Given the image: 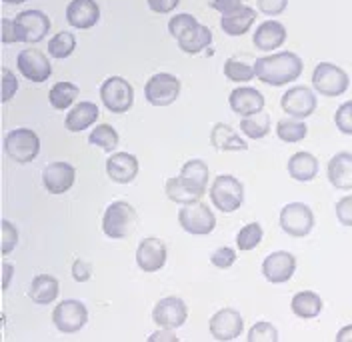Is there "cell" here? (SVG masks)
I'll use <instances>...</instances> for the list:
<instances>
[{
    "label": "cell",
    "instance_id": "obj_31",
    "mask_svg": "<svg viewBox=\"0 0 352 342\" xmlns=\"http://www.w3.org/2000/svg\"><path fill=\"white\" fill-rule=\"evenodd\" d=\"M178 46L182 52L186 54H198L204 48H208L212 43V30L204 24H197L195 28H190L188 32H184L178 41Z\"/></svg>",
    "mask_w": 352,
    "mask_h": 342
},
{
    "label": "cell",
    "instance_id": "obj_47",
    "mask_svg": "<svg viewBox=\"0 0 352 342\" xmlns=\"http://www.w3.org/2000/svg\"><path fill=\"white\" fill-rule=\"evenodd\" d=\"M336 218L342 226H352V194L336 202Z\"/></svg>",
    "mask_w": 352,
    "mask_h": 342
},
{
    "label": "cell",
    "instance_id": "obj_53",
    "mask_svg": "<svg viewBox=\"0 0 352 342\" xmlns=\"http://www.w3.org/2000/svg\"><path fill=\"white\" fill-rule=\"evenodd\" d=\"M12 275H14V266H12L10 262H4V264H2V288H4V290L10 286Z\"/></svg>",
    "mask_w": 352,
    "mask_h": 342
},
{
    "label": "cell",
    "instance_id": "obj_39",
    "mask_svg": "<svg viewBox=\"0 0 352 342\" xmlns=\"http://www.w3.org/2000/svg\"><path fill=\"white\" fill-rule=\"evenodd\" d=\"M224 76L232 83H248L256 76V72H254V66L241 63L236 58H228L224 63Z\"/></svg>",
    "mask_w": 352,
    "mask_h": 342
},
{
    "label": "cell",
    "instance_id": "obj_34",
    "mask_svg": "<svg viewBox=\"0 0 352 342\" xmlns=\"http://www.w3.org/2000/svg\"><path fill=\"white\" fill-rule=\"evenodd\" d=\"M241 130L252 140L264 138L270 132V116H268V112H258V114L242 118Z\"/></svg>",
    "mask_w": 352,
    "mask_h": 342
},
{
    "label": "cell",
    "instance_id": "obj_44",
    "mask_svg": "<svg viewBox=\"0 0 352 342\" xmlns=\"http://www.w3.org/2000/svg\"><path fill=\"white\" fill-rule=\"evenodd\" d=\"M0 39H2L4 44L22 43V30L16 19H2V34H0Z\"/></svg>",
    "mask_w": 352,
    "mask_h": 342
},
{
    "label": "cell",
    "instance_id": "obj_26",
    "mask_svg": "<svg viewBox=\"0 0 352 342\" xmlns=\"http://www.w3.org/2000/svg\"><path fill=\"white\" fill-rule=\"evenodd\" d=\"M286 169L290 178H294L296 182H310L318 174V160L310 152H296L288 158Z\"/></svg>",
    "mask_w": 352,
    "mask_h": 342
},
{
    "label": "cell",
    "instance_id": "obj_36",
    "mask_svg": "<svg viewBox=\"0 0 352 342\" xmlns=\"http://www.w3.org/2000/svg\"><path fill=\"white\" fill-rule=\"evenodd\" d=\"M118 132L112 129L110 125H98L96 129H92L90 136H88V145L98 147L104 152H112L118 147Z\"/></svg>",
    "mask_w": 352,
    "mask_h": 342
},
{
    "label": "cell",
    "instance_id": "obj_7",
    "mask_svg": "<svg viewBox=\"0 0 352 342\" xmlns=\"http://www.w3.org/2000/svg\"><path fill=\"white\" fill-rule=\"evenodd\" d=\"M100 98L112 114H122L134 105V88L122 76H109L100 86Z\"/></svg>",
    "mask_w": 352,
    "mask_h": 342
},
{
    "label": "cell",
    "instance_id": "obj_55",
    "mask_svg": "<svg viewBox=\"0 0 352 342\" xmlns=\"http://www.w3.org/2000/svg\"><path fill=\"white\" fill-rule=\"evenodd\" d=\"M6 4H22V2H26V0H4Z\"/></svg>",
    "mask_w": 352,
    "mask_h": 342
},
{
    "label": "cell",
    "instance_id": "obj_3",
    "mask_svg": "<svg viewBox=\"0 0 352 342\" xmlns=\"http://www.w3.org/2000/svg\"><path fill=\"white\" fill-rule=\"evenodd\" d=\"M134 224H136V211L132 204L124 200H116L107 206L102 216V233L109 238L112 240L126 238L134 231Z\"/></svg>",
    "mask_w": 352,
    "mask_h": 342
},
{
    "label": "cell",
    "instance_id": "obj_6",
    "mask_svg": "<svg viewBox=\"0 0 352 342\" xmlns=\"http://www.w3.org/2000/svg\"><path fill=\"white\" fill-rule=\"evenodd\" d=\"M178 224L195 236L210 235L217 226V216L208 209V204L204 202H192V204H184L178 213Z\"/></svg>",
    "mask_w": 352,
    "mask_h": 342
},
{
    "label": "cell",
    "instance_id": "obj_43",
    "mask_svg": "<svg viewBox=\"0 0 352 342\" xmlns=\"http://www.w3.org/2000/svg\"><path fill=\"white\" fill-rule=\"evenodd\" d=\"M19 244V231L8 220H2V255H10Z\"/></svg>",
    "mask_w": 352,
    "mask_h": 342
},
{
    "label": "cell",
    "instance_id": "obj_29",
    "mask_svg": "<svg viewBox=\"0 0 352 342\" xmlns=\"http://www.w3.org/2000/svg\"><path fill=\"white\" fill-rule=\"evenodd\" d=\"M290 308L292 312L298 317V319H305V321H312L316 317H320L322 308H324V302L322 299L312 292V290H302V292H296L292 297V302H290Z\"/></svg>",
    "mask_w": 352,
    "mask_h": 342
},
{
    "label": "cell",
    "instance_id": "obj_41",
    "mask_svg": "<svg viewBox=\"0 0 352 342\" xmlns=\"http://www.w3.org/2000/svg\"><path fill=\"white\" fill-rule=\"evenodd\" d=\"M197 24H200V22H198L192 14L182 12V14H176V17H173V19L168 21V32H170L173 39L178 41L184 32H188V30L195 28Z\"/></svg>",
    "mask_w": 352,
    "mask_h": 342
},
{
    "label": "cell",
    "instance_id": "obj_45",
    "mask_svg": "<svg viewBox=\"0 0 352 342\" xmlns=\"http://www.w3.org/2000/svg\"><path fill=\"white\" fill-rule=\"evenodd\" d=\"M19 90V81L12 74V70H8L6 66L2 68V83H0V92H2V103H8Z\"/></svg>",
    "mask_w": 352,
    "mask_h": 342
},
{
    "label": "cell",
    "instance_id": "obj_33",
    "mask_svg": "<svg viewBox=\"0 0 352 342\" xmlns=\"http://www.w3.org/2000/svg\"><path fill=\"white\" fill-rule=\"evenodd\" d=\"M307 134L308 127L298 118H283V120L276 122V136L283 142H288V145L300 142V140L307 138Z\"/></svg>",
    "mask_w": 352,
    "mask_h": 342
},
{
    "label": "cell",
    "instance_id": "obj_20",
    "mask_svg": "<svg viewBox=\"0 0 352 342\" xmlns=\"http://www.w3.org/2000/svg\"><path fill=\"white\" fill-rule=\"evenodd\" d=\"M66 21L70 26L87 30L100 21V8L96 0H70L66 6Z\"/></svg>",
    "mask_w": 352,
    "mask_h": 342
},
{
    "label": "cell",
    "instance_id": "obj_1",
    "mask_svg": "<svg viewBox=\"0 0 352 342\" xmlns=\"http://www.w3.org/2000/svg\"><path fill=\"white\" fill-rule=\"evenodd\" d=\"M302 61L294 52H274L270 56L256 58L254 63V72L256 78L268 86H285L292 81H298L302 74Z\"/></svg>",
    "mask_w": 352,
    "mask_h": 342
},
{
    "label": "cell",
    "instance_id": "obj_40",
    "mask_svg": "<svg viewBox=\"0 0 352 342\" xmlns=\"http://www.w3.org/2000/svg\"><path fill=\"white\" fill-rule=\"evenodd\" d=\"M248 342H276L278 341V330L276 326H272V322L261 321L256 322L250 330H248Z\"/></svg>",
    "mask_w": 352,
    "mask_h": 342
},
{
    "label": "cell",
    "instance_id": "obj_8",
    "mask_svg": "<svg viewBox=\"0 0 352 342\" xmlns=\"http://www.w3.org/2000/svg\"><path fill=\"white\" fill-rule=\"evenodd\" d=\"M280 228L288 236L305 238L314 228V213L305 202H290L280 211Z\"/></svg>",
    "mask_w": 352,
    "mask_h": 342
},
{
    "label": "cell",
    "instance_id": "obj_27",
    "mask_svg": "<svg viewBox=\"0 0 352 342\" xmlns=\"http://www.w3.org/2000/svg\"><path fill=\"white\" fill-rule=\"evenodd\" d=\"M98 114H100V110H98V107L94 103H88V100L78 103L76 107L66 114V130H70V132H82V130L90 129L98 120Z\"/></svg>",
    "mask_w": 352,
    "mask_h": 342
},
{
    "label": "cell",
    "instance_id": "obj_23",
    "mask_svg": "<svg viewBox=\"0 0 352 342\" xmlns=\"http://www.w3.org/2000/svg\"><path fill=\"white\" fill-rule=\"evenodd\" d=\"M252 43L263 52H272L286 43V28L283 22L266 21L252 34Z\"/></svg>",
    "mask_w": 352,
    "mask_h": 342
},
{
    "label": "cell",
    "instance_id": "obj_48",
    "mask_svg": "<svg viewBox=\"0 0 352 342\" xmlns=\"http://www.w3.org/2000/svg\"><path fill=\"white\" fill-rule=\"evenodd\" d=\"M288 0H258V10L266 17H278L286 10Z\"/></svg>",
    "mask_w": 352,
    "mask_h": 342
},
{
    "label": "cell",
    "instance_id": "obj_15",
    "mask_svg": "<svg viewBox=\"0 0 352 342\" xmlns=\"http://www.w3.org/2000/svg\"><path fill=\"white\" fill-rule=\"evenodd\" d=\"M76 171L65 160L50 162L43 169V184L50 194H65L74 186Z\"/></svg>",
    "mask_w": 352,
    "mask_h": 342
},
{
    "label": "cell",
    "instance_id": "obj_30",
    "mask_svg": "<svg viewBox=\"0 0 352 342\" xmlns=\"http://www.w3.org/2000/svg\"><path fill=\"white\" fill-rule=\"evenodd\" d=\"M58 292H60V286H58L56 278L52 275H38L30 282L28 299L36 304H50L58 299Z\"/></svg>",
    "mask_w": 352,
    "mask_h": 342
},
{
    "label": "cell",
    "instance_id": "obj_22",
    "mask_svg": "<svg viewBox=\"0 0 352 342\" xmlns=\"http://www.w3.org/2000/svg\"><path fill=\"white\" fill-rule=\"evenodd\" d=\"M327 176L338 191H352V152H338L329 160Z\"/></svg>",
    "mask_w": 352,
    "mask_h": 342
},
{
    "label": "cell",
    "instance_id": "obj_12",
    "mask_svg": "<svg viewBox=\"0 0 352 342\" xmlns=\"http://www.w3.org/2000/svg\"><path fill=\"white\" fill-rule=\"evenodd\" d=\"M188 319V308L184 300L178 297H166L156 302L153 310V321L158 324V328L176 330L180 328Z\"/></svg>",
    "mask_w": 352,
    "mask_h": 342
},
{
    "label": "cell",
    "instance_id": "obj_37",
    "mask_svg": "<svg viewBox=\"0 0 352 342\" xmlns=\"http://www.w3.org/2000/svg\"><path fill=\"white\" fill-rule=\"evenodd\" d=\"M76 48V36L72 32H58L48 41V54L52 58H68Z\"/></svg>",
    "mask_w": 352,
    "mask_h": 342
},
{
    "label": "cell",
    "instance_id": "obj_11",
    "mask_svg": "<svg viewBox=\"0 0 352 342\" xmlns=\"http://www.w3.org/2000/svg\"><path fill=\"white\" fill-rule=\"evenodd\" d=\"M316 94L308 86H292L283 94L280 107L290 118L305 120L316 110Z\"/></svg>",
    "mask_w": 352,
    "mask_h": 342
},
{
    "label": "cell",
    "instance_id": "obj_13",
    "mask_svg": "<svg viewBox=\"0 0 352 342\" xmlns=\"http://www.w3.org/2000/svg\"><path fill=\"white\" fill-rule=\"evenodd\" d=\"M19 72L30 83H44L52 74V66L48 63V56L38 48H24L16 58Z\"/></svg>",
    "mask_w": 352,
    "mask_h": 342
},
{
    "label": "cell",
    "instance_id": "obj_38",
    "mask_svg": "<svg viewBox=\"0 0 352 342\" xmlns=\"http://www.w3.org/2000/svg\"><path fill=\"white\" fill-rule=\"evenodd\" d=\"M263 226L258 222H248L246 226H242L236 235V246L241 253H248L254 250L261 242H263Z\"/></svg>",
    "mask_w": 352,
    "mask_h": 342
},
{
    "label": "cell",
    "instance_id": "obj_17",
    "mask_svg": "<svg viewBox=\"0 0 352 342\" xmlns=\"http://www.w3.org/2000/svg\"><path fill=\"white\" fill-rule=\"evenodd\" d=\"M136 264L142 272H158L166 264V244L160 238H144L136 248Z\"/></svg>",
    "mask_w": 352,
    "mask_h": 342
},
{
    "label": "cell",
    "instance_id": "obj_2",
    "mask_svg": "<svg viewBox=\"0 0 352 342\" xmlns=\"http://www.w3.org/2000/svg\"><path fill=\"white\" fill-rule=\"evenodd\" d=\"M210 200L220 213H234L244 202V184L232 174H220L210 186Z\"/></svg>",
    "mask_w": 352,
    "mask_h": 342
},
{
    "label": "cell",
    "instance_id": "obj_24",
    "mask_svg": "<svg viewBox=\"0 0 352 342\" xmlns=\"http://www.w3.org/2000/svg\"><path fill=\"white\" fill-rule=\"evenodd\" d=\"M254 21H256V10L242 4L239 10L220 17V28L228 36H242V34H246L250 30V26L254 24Z\"/></svg>",
    "mask_w": 352,
    "mask_h": 342
},
{
    "label": "cell",
    "instance_id": "obj_4",
    "mask_svg": "<svg viewBox=\"0 0 352 342\" xmlns=\"http://www.w3.org/2000/svg\"><path fill=\"white\" fill-rule=\"evenodd\" d=\"M312 86L320 96L334 98V96H342L349 90L351 78L340 66L332 63H320L312 72Z\"/></svg>",
    "mask_w": 352,
    "mask_h": 342
},
{
    "label": "cell",
    "instance_id": "obj_35",
    "mask_svg": "<svg viewBox=\"0 0 352 342\" xmlns=\"http://www.w3.org/2000/svg\"><path fill=\"white\" fill-rule=\"evenodd\" d=\"M180 176H182L184 180H188L190 184L198 186L200 191L206 193V184H208V167H206L204 160H200V158L188 160V162L182 167Z\"/></svg>",
    "mask_w": 352,
    "mask_h": 342
},
{
    "label": "cell",
    "instance_id": "obj_14",
    "mask_svg": "<svg viewBox=\"0 0 352 342\" xmlns=\"http://www.w3.org/2000/svg\"><path fill=\"white\" fill-rule=\"evenodd\" d=\"M210 334L212 339L219 342L236 341L242 334L244 321H242L241 312L234 308H222L217 314H212V319L208 322Z\"/></svg>",
    "mask_w": 352,
    "mask_h": 342
},
{
    "label": "cell",
    "instance_id": "obj_16",
    "mask_svg": "<svg viewBox=\"0 0 352 342\" xmlns=\"http://www.w3.org/2000/svg\"><path fill=\"white\" fill-rule=\"evenodd\" d=\"M296 272V258L294 255L286 253V250H276L270 253L264 258L263 262V275L268 282L272 284H283L288 282Z\"/></svg>",
    "mask_w": 352,
    "mask_h": 342
},
{
    "label": "cell",
    "instance_id": "obj_51",
    "mask_svg": "<svg viewBox=\"0 0 352 342\" xmlns=\"http://www.w3.org/2000/svg\"><path fill=\"white\" fill-rule=\"evenodd\" d=\"M208 4L219 10L220 14H230L234 10H239L242 6V0H208Z\"/></svg>",
    "mask_w": 352,
    "mask_h": 342
},
{
    "label": "cell",
    "instance_id": "obj_25",
    "mask_svg": "<svg viewBox=\"0 0 352 342\" xmlns=\"http://www.w3.org/2000/svg\"><path fill=\"white\" fill-rule=\"evenodd\" d=\"M210 145L220 152H244V150H248L246 140H242L241 134L224 122L214 125V129L210 132Z\"/></svg>",
    "mask_w": 352,
    "mask_h": 342
},
{
    "label": "cell",
    "instance_id": "obj_32",
    "mask_svg": "<svg viewBox=\"0 0 352 342\" xmlns=\"http://www.w3.org/2000/svg\"><path fill=\"white\" fill-rule=\"evenodd\" d=\"M78 94H80V88L65 81V83H56L50 88L48 100H50V107L54 110H66V108L72 107V103L76 100Z\"/></svg>",
    "mask_w": 352,
    "mask_h": 342
},
{
    "label": "cell",
    "instance_id": "obj_52",
    "mask_svg": "<svg viewBox=\"0 0 352 342\" xmlns=\"http://www.w3.org/2000/svg\"><path fill=\"white\" fill-rule=\"evenodd\" d=\"M158 341L178 342V336H175V334H173V330H168V328H160L158 332H154L153 336H148V342H158Z\"/></svg>",
    "mask_w": 352,
    "mask_h": 342
},
{
    "label": "cell",
    "instance_id": "obj_10",
    "mask_svg": "<svg viewBox=\"0 0 352 342\" xmlns=\"http://www.w3.org/2000/svg\"><path fill=\"white\" fill-rule=\"evenodd\" d=\"M52 321L54 326L65 332V334H74L78 330L85 328L88 321L87 306L80 300H63L60 304H56L54 312H52Z\"/></svg>",
    "mask_w": 352,
    "mask_h": 342
},
{
    "label": "cell",
    "instance_id": "obj_42",
    "mask_svg": "<svg viewBox=\"0 0 352 342\" xmlns=\"http://www.w3.org/2000/svg\"><path fill=\"white\" fill-rule=\"evenodd\" d=\"M334 125L342 134L352 136V100L338 107L336 114H334Z\"/></svg>",
    "mask_w": 352,
    "mask_h": 342
},
{
    "label": "cell",
    "instance_id": "obj_50",
    "mask_svg": "<svg viewBox=\"0 0 352 342\" xmlns=\"http://www.w3.org/2000/svg\"><path fill=\"white\" fill-rule=\"evenodd\" d=\"M146 2H148V8L156 14H168L180 4V0H146Z\"/></svg>",
    "mask_w": 352,
    "mask_h": 342
},
{
    "label": "cell",
    "instance_id": "obj_5",
    "mask_svg": "<svg viewBox=\"0 0 352 342\" xmlns=\"http://www.w3.org/2000/svg\"><path fill=\"white\" fill-rule=\"evenodd\" d=\"M4 150L8 158H12L19 164L32 162L41 152V138L34 130L14 129L10 130L4 138Z\"/></svg>",
    "mask_w": 352,
    "mask_h": 342
},
{
    "label": "cell",
    "instance_id": "obj_18",
    "mask_svg": "<svg viewBox=\"0 0 352 342\" xmlns=\"http://www.w3.org/2000/svg\"><path fill=\"white\" fill-rule=\"evenodd\" d=\"M228 105L232 108V112H236L239 116L246 118L252 114H258L264 110V96L261 90L252 88V86H241L234 88L228 96Z\"/></svg>",
    "mask_w": 352,
    "mask_h": 342
},
{
    "label": "cell",
    "instance_id": "obj_19",
    "mask_svg": "<svg viewBox=\"0 0 352 342\" xmlns=\"http://www.w3.org/2000/svg\"><path fill=\"white\" fill-rule=\"evenodd\" d=\"M16 22L22 30V43L26 44L41 43L50 30V19L43 10H24L16 17Z\"/></svg>",
    "mask_w": 352,
    "mask_h": 342
},
{
    "label": "cell",
    "instance_id": "obj_21",
    "mask_svg": "<svg viewBox=\"0 0 352 342\" xmlns=\"http://www.w3.org/2000/svg\"><path fill=\"white\" fill-rule=\"evenodd\" d=\"M107 174L116 184H131L138 174V158L129 152H112L107 160Z\"/></svg>",
    "mask_w": 352,
    "mask_h": 342
},
{
    "label": "cell",
    "instance_id": "obj_54",
    "mask_svg": "<svg viewBox=\"0 0 352 342\" xmlns=\"http://www.w3.org/2000/svg\"><path fill=\"white\" fill-rule=\"evenodd\" d=\"M336 342H352V324L342 326V328L336 332Z\"/></svg>",
    "mask_w": 352,
    "mask_h": 342
},
{
    "label": "cell",
    "instance_id": "obj_28",
    "mask_svg": "<svg viewBox=\"0 0 352 342\" xmlns=\"http://www.w3.org/2000/svg\"><path fill=\"white\" fill-rule=\"evenodd\" d=\"M166 196L176 202V204H192V202H198L202 196H204V191H200L198 186L190 184L188 180H184L182 176H173L166 180Z\"/></svg>",
    "mask_w": 352,
    "mask_h": 342
},
{
    "label": "cell",
    "instance_id": "obj_46",
    "mask_svg": "<svg viewBox=\"0 0 352 342\" xmlns=\"http://www.w3.org/2000/svg\"><path fill=\"white\" fill-rule=\"evenodd\" d=\"M210 262H212L217 268H222V270H224V268H230V266L236 262V250H234V248H228V246H222V248L212 253Z\"/></svg>",
    "mask_w": 352,
    "mask_h": 342
},
{
    "label": "cell",
    "instance_id": "obj_49",
    "mask_svg": "<svg viewBox=\"0 0 352 342\" xmlns=\"http://www.w3.org/2000/svg\"><path fill=\"white\" fill-rule=\"evenodd\" d=\"M92 277V264L87 262V260H82V258H78V260H74V264H72V278L76 280V282H87Z\"/></svg>",
    "mask_w": 352,
    "mask_h": 342
},
{
    "label": "cell",
    "instance_id": "obj_9",
    "mask_svg": "<svg viewBox=\"0 0 352 342\" xmlns=\"http://www.w3.org/2000/svg\"><path fill=\"white\" fill-rule=\"evenodd\" d=\"M178 94H180V81L168 72L154 74L144 86V98L153 107H168L178 98Z\"/></svg>",
    "mask_w": 352,
    "mask_h": 342
}]
</instances>
